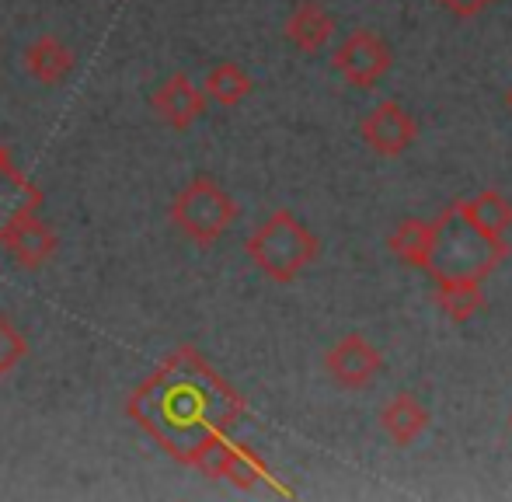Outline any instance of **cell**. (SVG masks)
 Segmentation results:
<instances>
[{"instance_id":"4","label":"cell","mask_w":512,"mask_h":502,"mask_svg":"<svg viewBox=\"0 0 512 502\" xmlns=\"http://www.w3.org/2000/svg\"><path fill=\"white\" fill-rule=\"evenodd\" d=\"M394 56H391V46H387L380 35H373L370 28H359V32L345 35L342 46L335 49L331 56V67L352 84V88H373L380 77L391 70Z\"/></svg>"},{"instance_id":"11","label":"cell","mask_w":512,"mask_h":502,"mask_svg":"<svg viewBox=\"0 0 512 502\" xmlns=\"http://www.w3.org/2000/svg\"><path fill=\"white\" fill-rule=\"evenodd\" d=\"M331 32H335V18L324 11L317 0H300L286 18V39L300 49V53H321L328 46Z\"/></svg>"},{"instance_id":"21","label":"cell","mask_w":512,"mask_h":502,"mask_svg":"<svg viewBox=\"0 0 512 502\" xmlns=\"http://www.w3.org/2000/svg\"><path fill=\"white\" fill-rule=\"evenodd\" d=\"M7 164H14L11 161V147H7V143L0 140V168H7Z\"/></svg>"},{"instance_id":"2","label":"cell","mask_w":512,"mask_h":502,"mask_svg":"<svg viewBox=\"0 0 512 502\" xmlns=\"http://www.w3.org/2000/svg\"><path fill=\"white\" fill-rule=\"evenodd\" d=\"M248 258L272 283H293L300 272L321 255V241L290 210H276L248 238Z\"/></svg>"},{"instance_id":"13","label":"cell","mask_w":512,"mask_h":502,"mask_svg":"<svg viewBox=\"0 0 512 502\" xmlns=\"http://www.w3.org/2000/svg\"><path fill=\"white\" fill-rule=\"evenodd\" d=\"M436 304L443 307V314L457 325L471 321L474 314L485 307V286L474 276H436V290H432Z\"/></svg>"},{"instance_id":"16","label":"cell","mask_w":512,"mask_h":502,"mask_svg":"<svg viewBox=\"0 0 512 502\" xmlns=\"http://www.w3.org/2000/svg\"><path fill=\"white\" fill-rule=\"evenodd\" d=\"M251 88H255V81H251L248 70H244L241 63H234V60L216 63V67L206 74V81H203L206 102H216V105H223V109H234V105H241L244 98L251 95Z\"/></svg>"},{"instance_id":"7","label":"cell","mask_w":512,"mask_h":502,"mask_svg":"<svg viewBox=\"0 0 512 502\" xmlns=\"http://www.w3.org/2000/svg\"><path fill=\"white\" fill-rule=\"evenodd\" d=\"M0 248L11 251V258L21 265V269L39 272L42 265L56 255L60 238H56V231L39 217V213H21L18 220H11V224L0 231Z\"/></svg>"},{"instance_id":"8","label":"cell","mask_w":512,"mask_h":502,"mask_svg":"<svg viewBox=\"0 0 512 502\" xmlns=\"http://www.w3.org/2000/svg\"><path fill=\"white\" fill-rule=\"evenodd\" d=\"M150 109H154V116L161 119L164 126L182 133V129L196 126L199 119H203L206 95H203V88H196V81H192L189 74H171L168 81H161L154 88Z\"/></svg>"},{"instance_id":"18","label":"cell","mask_w":512,"mask_h":502,"mask_svg":"<svg viewBox=\"0 0 512 502\" xmlns=\"http://www.w3.org/2000/svg\"><path fill=\"white\" fill-rule=\"evenodd\" d=\"M223 478H227V482L234 485V489L251 492L255 485H262L265 478H269V468H265V461L255 454V450L244 447V443H237L234 454H230L227 471H223Z\"/></svg>"},{"instance_id":"15","label":"cell","mask_w":512,"mask_h":502,"mask_svg":"<svg viewBox=\"0 0 512 502\" xmlns=\"http://www.w3.org/2000/svg\"><path fill=\"white\" fill-rule=\"evenodd\" d=\"M42 189L32 178L21 175L14 164L0 168V231H4L11 220H18L21 213H39L42 210Z\"/></svg>"},{"instance_id":"9","label":"cell","mask_w":512,"mask_h":502,"mask_svg":"<svg viewBox=\"0 0 512 502\" xmlns=\"http://www.w3.org/2000/svg\"><path fill=\"white\" fill-rule=\"evenodd\" d=\"M450 210L485 241H506V234L512 231V203L495 189H485L471 199H460Z\"/></svg>"},{"instance_id":"12","label":"cell","mask_w":512,"mask_h":502,"mask_svg":"<svg viewBox=\"0 0 512 502\" xmlns=\"http://www.w3.org/2000/svg\"><path fill=\"white\" fill-rule=\"evenodd\" d=\"M436 241H439V224H429V220H401L398 227H394L391 234V251L401 258L405 265H411V269H422L429 272L432 265V255H436Z\"/></svg>"},{"instance_id":"22","label":"cell","mask_w":512,"mask_h":502,"mask_svg":"<svg viewBox=\"0 0 512 502\" xmlns=\"http://www.w3.org/2000/svg\"><path fill=\"white\" fill-rule=\"evenodd\" d=\"M506 102H509V109H512V91H509V98H506Z\"/></svg>"},{"instance_id":"6","label":"cell","mask_w":512,"mask_h":502,"mask_svg":"<svg viewBox=\"0 0 512 502\" xmlns=\"http://www.w3.org/2000/svg\"><path fill=\"white\" fill-rule=\"evenodd\" d=\"M380 367H384V356H380V349L373 346L370 339H363V335H345V339H338L335 346L324 353V370H328V377L335 380L338 387H345V391L366 387L380 374Z\"/></svg>"},{"instance_id":"19","label":"cell","mask_w":512,"mask_h":502,"mask_svg":"<svg viewBox=\"0 0 512 502\" xmlns=\"http://www.w3.org/2000/svg\"><path fill=\"white\" fill-rule=\"evenodd\" d=\"M28 356V342L21 335V328L0 311V380L18 370V363Z\"/></svg>"},{"instance_id":"20","label":"cell","mask_w":512,"mask_h":502,"mask_svg":"<svg viewBox=\"0 0 512 502\" xmlns=\"http://www.w3.org/2000/svg\"><path fill=\"white\" fill-rule=\"evenodd\" d=\"M439 4L450 14H457V18H474V14H481L485 7H492L495 0H439Z\"/></svg>"},{"instance_id":"10","label":"cell","mask_w":512,"mask_h":502,"mask_svg":"<svg viewBox=\"0 0 512 502\" xmlns=\"http://www.w3.org/2000/svg\"><path fill=\"white\" fill-rule=\"evenodd\" d=\"M74 67H77L74 49L56 39V35H39V39L25 49V70L39 84H46V88L67 81V77L74 74Z\"/></svg>"},{"instance_id":"1","label":"cell","mask_w":512,"mask_h":502,"mask_svg":"<svg viewBox=\"0 0 512 502\" xmlns=\"http://www.w3.org/2000/svg\"><path fill=\"white\" fill-rule=\"evenodd\" d=\"M126 415L154 436L164 454L189 464L209 433L241 419L244 398L209 367L203 353L182 346L129 394Z\"/></svg>"},{"instance_id":"14","label":"cell","mask_w":512,"mask_h":502,"mask_svg":"<svg viewBox=\"0 0 512 502\" xmlns=\"http://www.w3.org/2000/svg\"><path fill=\"white\" fill-rule=\"evenodd\" d=\"M380 426H384V433L398 447H408V443H415L429 429V412H425V405L415 394H394L384 405V412H380Z\"/></svg>"},{"instance_id":"17","label":"cell","mask_w":512,"mask_h":502,"mask_svg":"<svg viewBox=\"0 0 512 502\" xmlns=\"http://www.w3.org/2000/svg\"><path fill=\"white\" fill-rule=\"evenodd\" d=\"M234 447H237V443L227 436V429H220V433H209L206 440L196 447L189 468L203 471L206 478H223V471H227V464H230V454H234Z\"/></svg>"},{"instance_id":"3","label":"cell","mask_w":512,"mask_h":502,"mask_svg":"<svg viewBox=\"0 0 512 502\" xmlns=\"http://www.w3.org/2000/svg\"><path fill=\"white\" fill-rule=\"evenodd\" d=\"M171 224L199 248H213L234 227L237 203L213 175H196L171 199Z\"/></svg>"},{"instance_id":"5","label":"cell","mask_w":512,"mask_h":502,"mask_svg":"<svg viewBox=\"0 0 512 502\" xmlns=\"http://www.w3.org/2000/svg\"><path fill=\"white\" fill-rule=\"evenodd\" d=\"M359 133H363L366 147H370L373 154L401 157L411 143H415L418 126H415V116H411L401 102H380L363 116Z\"/></svg>"}]
</instances>
